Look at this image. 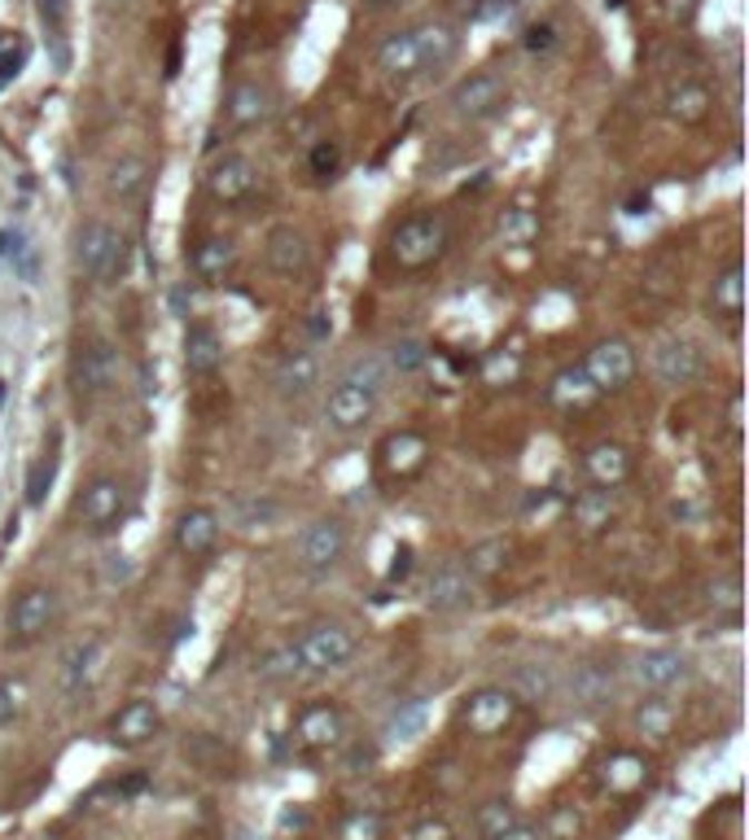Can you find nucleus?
I'll return each mask as SVG.
<instances>
[{
    "label": "nucleus",
    "mask_w": 749,
    "mask_h": 840,
    "mask_svg": "<svg viewBox=\"0 0 749 840\" xmlns=\"http://www.w3.org/2000/svg\"><path fill=\"white\" fill-rule=\"evenodd\" d=\"M460 53V36L448 22H421L408 31H395L377 44V67L390 79H417V74H435L456 62Z\"/></svg>",
    "instance_id": "1"
},
{
    "label": "nucleus",
    "mask_w": 749,
    "mask_h": 840,
    "mask_svg": "<svg viewBox=\"0 0 749 840\" xmlns=\"http://www.w3.org/2000/svg\"><path fill=\"white\" fill-rule=\"evenodd\" d=\"M443 250H448V223H443V214H435V210L408 214V219L390 232V259H395L399 268H408V272L430 268L435 259H443Z\"/></svg>",
    "instance_id": "2"
},
{
    "label": "nucleus",
    "mask_w": 749,
    "mask_h": 840,
    "mask_svg": "<svg viewBox=\"0 0 749 840\" xmlns=\"http://www.w3.org/2000/svg\"><path fill=\"white\" fill-rule=\"evenodd\" d=\"M426 359H430V350H426L421 338H399V342L390 347V354H386V368L399 372V377H412V372L426 368Z\"/></svg>",
    "instance_id": "41"
},
{
    "label": "nucleus",
    "mask_w": 749,
    "mask_h": 840,
    "mask_svg": "<svg viewBox=\"0 0 749 840\" xmlns=\"http://www.w3.org/2000/svg\"><path fill=\"white\" fill-rule=\"evenodd\" d=\"M381 460H386L390 473L408 478V473H417L426 464V438L421 433H390L386 447H381Z\"/></svg>",
    "instance_id": "32"
},
{
    "label": "nucleus",
    "mask_w": 749,
    "mask_h": 840,
    "mask_svg": "<svg viewBox=\"0 0 749 840\" xmlns=\"http://www.w3.org/2000/svg\"><path fill=\"white\" fill-rule=\"evenodd\" d=\"M543 837H548V840H557V837H579V819H575L570 810H557V814L548 819Z\"/></svg>",
    "instance_id": "53"
},
{
    "label": "nucleus",
    "mask_w": 749,
    "mask_h": 840,
    "mask_svg": "<svg viewBox=\"0 0 749 840\" xmlns=\"http://www.w3.org/2000/svg\"><path fill=\"white\" fill-rule=\"evenodd\" d=\"M342 381L347 386H356V390H364V394H381L386 390V381H390V368H386V359L381 354H356L351 363H347V372H342Z\"/></svg>",
    "instance_id": "36"
},
{
    "label": "nucleus",
    "mask_w": 749,
    "mask_h": 840,
    "mask_svg": "<svg viewBox=\"0 0 749 840\" xmlns=\"http://www.w3.org/2000/svg\"><path fill=\"white\" fill-rule=\"evenodd\" d=\"M408 840H456V832H451V823H443V819H421V823H412Z\"/></svg>",
    "instance_id": "52"
},
{
    "label": "nucleus",
    "mask_w": 749,
    "mask_h": 840,
    "mask_svg": "<svg viewBox=\"0 0 749 840\" xmlns=\"http://www.w3.org/2000/svg\"><path fill=\"white\" fill-rule=\"evenodd\" d=\"M426 718H430V700H426V697L403 700V704H399V709L386 718L381 740H386V744H412V740L426 731Z\"/></svg>",
    "instance_id": "29"
},
{
    "label": "nucleus",
    "mask_w": 749,
    "mask_h": 840,
    "mask_svg": "<svg viewBox=\"0 0 749 840\" xmlns=\"http://www.w3.org/2000/svg\"><path fill=\"white\" fill-rule=\"evenodd\" d=\"M701 368H706L701 347L688 342V338H667L653 350V372H658L662 386H692L701 377Z\"/></svg>",
    "instance_id": "15"
},
{
    "label": "nucleus",
    "mask_w": 749,
    "mask_h": 840,
    "mask_svg": "<svg viewBox=\"0 0 749 840\" xmlns=\"http://www.w3.org/2000/svg\"><path fill=\"white\" fill-rule=\"evenodd\" d=\"M399 4H408V0H364L369 13H386V9H399Z\"/></svg>",
    "instance_id": "59"
},
{
    "label": "nucleus",
    "mask_w": 749,
    "mask_h": 840,
    "mask_svg": "<svg viewBox=\"0 0 749 840\" xmlns=\"http://www.w3.org/2000/svg\"><path fill=\"white\" fill-rule=\"evenodd\" d=\"M381 832H386V823H381L377 810H356V814L342 819V832H338V837L342 840H381Z\"/></svg>",
    "instance_id": "47"
},
{
    "label": "nucleus",
    "mask_w": 749,
    "mask_h": 840,
    "mask_svg": "<svg viewBox=\"0 0 749 840\" xmlns=\"http://www.w3.org/2000/svg\"><path fill=\"white\" fill-rule=\"evenodd\" d=\"M53 473H58V456L49 451V456L36 464V473H31V487H27V499H31V503L44 499V490H49V482H53Z\"/></svg>",
    "instance_id": "50"
},
{
    "label": "nucleus",
    "mask_w": 749,
    "mask_h": 840,
    "mask_svg": "<svg viewBox=\"0 0 749 840\" xmlns=\"http://www.w3.org/2000/svg\"><path fill=\"white\" fill-rule=\"evenodd\" d=\"M307 167H311V176H316V180H333V176H338V167H342V144H338V140H316V144H311Z\"/></svg>",
    "instance_id": "44"
},
{
    "label": "nucleus",
    "mask_w": 749,
    "mask_h": 840,
    "mask_svg": "<svg viewBox=\"0 0 749 840\" xmlns=\"http://www.w3.org/2000/svg\"><path fill=\"white\" fill-rule=\"evenodd\" d=\"M535 232H539L535 210L513 207V210H505V214H500V241H505V246H526Z\"/></svg>",
    "instance_id": "42"
},
{
    "label": "nucleus",
    "mask_w": 749,
    "mask_h": 840,
    "mask_svg": "<svg viewBox=\"0 0 749 840\" xmlns=\"http://www.w3.org/2000/svg\"><path fill=\"white\" fill-rule=\"evenodd\" d=\"M513 823H522L518 819V806L513 801H505V797H496V801H487V806H478V814H473V828H478V837L482 840H500Z\"/></svg>",
    "instance_id": "37"
},
{
    "label": "nucleus",
    "mask_w": 749,
    "mask_h": 840,
    "mask_svg": "<svg viewBox=\"0 0 749 840\" xmlns=\"http://www.w3.org/2000/svg\"><path fill=\"white\" fill-rule=\"evenodd\" d=\"M645 779H649V762H645L640 753H627V749H622V753H609L605 767H600V783H605L609 792H618V797L645 788Z\"/></svg>",
    "instance_id": "28"
},
{
    "label": "nucleus",
    "mask_w": 749,
    "mask_h": 840,
    "mask_svg": "<svg viewBox=\"0 0 749 840\" xmlns=\"http://www.w3.org/2000/svg\"><path fill=\"white\" fill-rule=\"evenodd\" d=\"M294 557H299L307 573H329L338 560L347 557V526L333 521V517L311 521L299 534V543H294Z\"/></svg>",
    "instance_id": "6"
},
{
    "label": "nucleus",
    "mask_w": 749,
    "mask_h": 840,
    "mask_svg": "<svg viewBox=\"0 0 749 840\" xmlns=\"http://www.w3.org/2000/svg\"><path fill=\"white\" fill-rule=\"evenodd\" d=\"M505 688L513 692V700H535L539 704V700L557 697L561 679H557V666H548V661H522V666L509 670Z\"/></svg>",
    "instance_id": "24"
},
{
    "label": "nucleus",
    "mask_w": 749,
    "mask_h": 840,
    "mask_svg": "<svg viewBox=\"0 0 749 840\" xmlns=\"http://www.w3.org/2000/svg\"><path fill=\"white\" fill-rule=\"evenodd\" d=\"M224 363V342L211 324H189L184 329V368L193 377H211Z\"/></svg>",
    "instance_id": "25"
},
{
    "label": "nucleus",
    "mask_w": 749,
    "mask_h": 840,
    "mask_svg": "<svg viewBox=\"0 0 749 840\" xmlns=\"http://www.w3.org/2000/svg\"><path fill=\"white\" fill-rule=\"evenodd\" d=\"M294 652L302 661V674H329L356 657V634L342 622H316L294 639Z\"/></svg>",
    "instance_id": "4"
},
{
    "label": "nucleus",
    "mask_w": 749,
    "mask_h": 840,
    "mask_svg": "<svg viewBox=\"0 0 749 840\" xmlns=\"http://www.w3.org/2000/svg\"><path fill=\"white\" fill-rule=\"evenodd\" d=\"M22 704H27V688H22V679L0 674V727H9V722L22 713Z\"/></svg>",
    "instance_id": "49"
},
{
    "label": "nucleus",
    "mask_w": 749,
    "mask_h": 840,
    "mask_svg": "<svg viewBox=\"0 0 749 840\" xmlns=\"http://www.w3.org/2000/svg\"><path fill=\"white\" fill-rule=\"evenodd\" d=\"M101 661H106V643L97 639V634H88V639H76L67 652H62V692L67 697H83L92 683H97V674H101Z\"/></svg>",
    "instance_id": "14"
},
{
    "label": "nucleus",
    "mask_w": 749,
    "mask_h": 840,
    "mask_svg": "<svg viewBox=\"0 0 749 840\" xmlns=\"http://www.w3.org/2000/svg\"><path fill=\"white\" fill-rule=\"evenodd\" d=\"M373 762H377V749H373V744H369V749H364V744H356V749L347 753V762H342V767L351 770V774H364V770L373 767Z\"/></svg>",
    "instance_id": "54"
},
{
    "label": "nucleus",
    "mask_w": 749,
    "mask_h": 840,
    "mask_svg": "<svg viewBox=\"0 0 749 840\" xmlns=\"http://www.w3.org/2000/svg\"><path fill=\"white\" fill-rule=\"evenodd\" d=\"M254 184H259V171H254V162H250L246 153H237V149L220 153V158L207 167V193H211L216 202H224V207L246 202V198L254 193Z\"/></svg>",
    "instance_id": "8"
},
{
    "label": "nucleus",
    "mask_w": 749,
    "mask_h": 840,
    "mask_svg": "<svg viewBox=\"0 0 749 840\" xmlns=\"http://www.w3.org/2000/svg\"><path fill=\"white\" fill-rule=\"evenodd\" d=\"M583 469H588V478H592L597 487L613 490L631 478V456H627V447H618V442H597V447L583 456Z\"/></svg>",
    "instance_id": "26"
},
{
    "label": "nucleus",
    "mask_w": 749,
    "mask_h": 840,
    "mask_svg": "<svg viewBox=\"0 0 749 840\" xmlns=\"http://www.w3.org/2000/svg\"><path fill=\"white\" fill-rule=\"evenodd\" d=\"M119 372V350L106 338H83L71 354V386L79 394H101Z\"/></svg>",
    "instance_id": "7"
},
{
    "label": "nucleus",
    "mask_w": 749,
    "mask_h": 840,
    "mask_svg": "<svg viewBox=\"0 0 749 840\" xmlns=\"http://www.w3.org/2000/svg\"><path fill=\"white\" fill-rule=\"evenodd\" d=\"M526 49H530V53H548V49H557V27H552V22H535V27H526Z\"/></svg>",
    "instance_id": "51"
},
{
    "label": "nucleus",
    "mask_w": 749,
    "mask_h": 840,
    "mask_svg": "<svg viewBox=\"0 0 749 840\" xmlns=\"http://www.w3.org/2000/svg\"><path fill=\"white\" fill-rule=\"evenodd\" d=\"M259 674H263V679H294V674H302V661H299V652H294V643H281L277 652H268L263 666H259Z\"/></svg>",
    "instance_id": "46"
},
{
    "label": "nucleus",
    "mask_w": 749,
    "mask_h": 840,
    "mask_svg": "<svg viewBox=\"0 0 749 840\" xmlns=\"http://www.w3.org/2000/svg\"><path fill=\"white\" fill-rule=\"evenodd\" d=\"M609 688H613V670H609V666H600V661H583V666H575V670H570V679H566V692H570L575 704H600V700L609 697Z\"/></svg>",
    "instance_id": "30"
},
{
    "label": "nucleus",
    "mask_w": 749,
    "mask_h": 840,
    "mask_svg": "<svg viewBox=\"0 0 749 840\" xmlns=\"http://www.w3.org/2000/svg\"><path fill=\"white\" fill-rule=\"evenodd\" d=\"M272 110H277V92L268 83H259V79L237 83L224 101V119L232 128H259V123L272 119Z\"/></svg>",
    "instance_id": "17"
},
{
    "label": "nucleus",
    "mask_w": 749,
    "mask_h": 840,
    "mask_svg": "<svg viewBox=\"0 0 749 840\" xmlns=\"http://www.w3.org/2000/svg\"><path fill=\"white\" fill-rule=\"evenodd\" d=\"M232 263H237L232 237H207V241L193 250V259H189V268H193L198 280H224L228 272H232Z\"/></svg>",
    "instance_id": "31"
},
{
    "label": "nucleus",
    "mask_w": 749,
    "mask_h": 840,
    "mask_svg": "<svg viewBox=\"0 0 749 840\" xmlns=\"http://www.w3.org/2000/svg\"><path fill=\"white\" fill-rule=\"evenodd\" d=\"M342 709L333 704H307L294 722V736H299L307 749H333L342 740Z\"/></svg>",
    "instance_id": "22"
},
{
    "label": "nucleus",
    "mask_w": 749,
    "mask_h": 840,
    "mask_svg": "<svg viewBox=\"0 0 749 840\" xmlns=\"http://www.w3.org/2000/svg\"><path fill=\"white\" fill-rule=\"evenodd\" d=\"M710 307H715V316H723V320H741V311H746V268H741L737 259L710 284Z\"/></svg>",
    "instance_id": "27"
},
{
    "label": "nucleus",
    "mask_w": 749,
    "mask_h": 840,
    "mask_svg": "<svg viewBox=\"0 0 749 840\" xmlns=\"http://www.w3.org/2000/svg\"><path fill=\"white\" fill-rule=\"evenodd\" d=\"M220 543V512L216 508H184L176 517V548L184 557H207Z\"/></svg>",
    "instance_id": "19"
},
{
    "label": "nucleus",
    "mask_w": 749,
    "mask_h": 840,
    "mask_svg": "<svg viewBox=\"0 0 749 840\" xmlns=\"http://www.w3.org/2000/svg\"><path fill=\"white\" fill-rule=\"evenodd\" d=\"M597 394L600 390L588 381L583 368H566V372H557V381H552V399H557L561 408H588Z\"/></svg>",
    "instance_id": "38"
},
{
    "label": "nucleus",
    "mask_w": 749,
    "mask_h": 840,
    "mask_svg": "<svg viewBox=\"0 0 749 840\" xmlns=\"http://www.w3.org/2000/svg\"><path fill=\"white\" fill-rule=\"evenodd\" d=\"M613 521V490H583L579 499H575V526L579 530H588V534H597V530H605Z\"/></svg>",
    "instance_id": "35"
},
{
    "label": "nucleus",
    "mask_w": 749,
    "mask_h": 840,
    "mask_svg": "<svg viewBox=\"0 0 749 840\" xmlns=\"http://www.w3.org/2000/svg\"><path fill=\"white\" fill-rule=\"evenodd\" d=\"M277 517H281V503H277V499H268V494H246V499H237V503H232V521H237L241 530H263V526H277Z\"/></svg>",
    "instance_id": "39"
},
{
    "label": "nucleus",
    "mask_w": 749,
    "mask_h": 840,
    "mask_svg": "<svg viewBox=\"0 0 749 840\" xmlns=\"http://www.w3.org/2000/svg\"><path fill=\"white\" fill-rule=\"evenodd\" d=\"M518 713V700L509 688H478L473 697L460 704V722L473 731V736H496L513 722Z\"/></svg>",
    "instance_id": "11"
},
{
    "label": "nucleus",
    "mask_w": 749,
    "mask_h": 840,
    "mask_svg": "<svg viewBox=\"0 0 749 840\" xmlns=\"http://www.w3.org/2000/svg\"><path fill=\"white\" fill-rule=\"evenodd\" d=\"M123 503H128L123 482L101 473V478H92L88 487L79 490V499H76L79 526H88V530H110V526L123 517Z\"/></svg>",
    "instance_id": "10"
},
{
    "label": "nucleus",
    "mask_w": 749,
    "mask_h": 840,
    "mask_svg": "<svg viewBox=\"0 0 749 840\" xmlns=\"http://www.w3.org/2000/svg\"><path fill=\"white\" fill-rule=\"evenodd\" d=\"M706 604H710L715 613H737V609H741V582H737L732 573L715 578V582L706 587Z\"/></svg>",
    "instance_id": "45"
},
{
    "label": "nucleus",
    "mask_w": 749,
    "mask_h": 840,
    "mask_svg": "<svg viewBox=\"0 0 749 840\" xmlns=\"http://www.w3.org/2000/svg\"><path fill=\"white\" fill-rule=\"evenodd\" d=\"M307 333H311L316 342H324V338H329V311H311V316H307Z\"/></svg>",
    "instance_id": "57"
},
{
    "label": "nucleus",
    "mask_w": 749,
    "mask_h": 840,
    "mask_svg": "<svg viewBox=\"0 0 749 840\" xmlns=\"http://www.w3.org/2000/svg\"><path fill=\"white\" fill-rule=\"evenodd\" d=\"M505 560H509V543H505V539H487V543L469 548L465 573H469V578H491V573L505 569Z\"/></svg>",
    "instance_id": "40"
},
{
    "label": "nucleus",
    "mask_w": 749,
    "mask_h": 840,
    "mask_svg": "<svg viewBox=\"0 0 749 840\" xmlns=\"http://www.w3.org/2000/svg\"><path fill=\"white\" fill-rule=\"evenodd\" d=\"M671 704H662V700H645L640 709H636V727L645 731V736H667L671 731Z\"/></svg>",
    "instance_id": "48"
},
{
    "label": "nucleus",
    "mask_w": 749,
    "mask_h": 840,
    "mask_svg": "<svg viewBox=\"0 0 749 840\" xmlns=\"http://www.w3.org/2000/svg\"><path fill=\"white\" fill-rule=\"evenodd\" d=\"M667 114L679 119V123H701V119L710 114V92H706V83H692V79L675 83L671 92H667Z\"/></svg>",
    "instance_id": "33"
},
{
    "label": "nucleus",
    "mask_w": 749,
    "mask_h": 840,
    "mask_svg": "<svg viewBox=\"0 0 749 840\" xmlns=\"http://www.w3.org/2000/svg\"><path fill=\"white\" fill-rule=\"evenodd\" d=\"M123 254H128V241L106 219H88L76 232V268L83 277L110 280L114 272H123Z\"/></svg>",
    "instance_id": "3"
},
{
    "label": "nucleus",
    "mask_w": 749,
    "mask_h": 840,
    "mask_svg": "<svg viewBox=\"0 0 749 840\" xmlns=\"http://www.w3.org/2000/svg\"><path fill=\"white\" fill-rule=\"evenodd\" d=\"M263 259H268V268L277 277H302L311 268V246H307V237L294 223H277L268 232V241H263Z\"/></svg>",
    "instance_id": "16"
},
{
    "label": "nucleus",
    "mask_w": 749,
    "mask_h": 840,
    "mask_svg": "<svg viewBox=\"0 0 749 840\" xmlns=\"http://www.w3.org/2000/svg\"><path fill=\"white\" fill-rule=\"evenodd\" d=\"M320 386V354L316 350H290L281 363H277V390L290 394V399H302Z\"/></svg>",
    "instance_id": "23"
},
{
    "label": "nucleus",
    "mask_w": 749,
    "mask_h": 840,
    "mask_svg": "<svg viewBox=\"0 0 749 840\" xmlns=\"http://www.w3.org/2000/svg\"><path fill=\"white\" fill-rule=\"evenodd\" d=\"M583 372H588V381H592L597 390H622V386L636 377V350L627 347L622 338H609V342L592 347Z\"/></svg>",
    "instance_id": "12"
},
{
    "label": "nucleus",
    "mask_w": 749,
    "mask_h": 840,
    "mask_svg": "<svg viewBox=\"0 0 749 840\" xmlns=\"http://www.w3.org/2000/svg\"><path fill=\"white\" fill-rule=\"evenodd\" d=\"M146 184H150V162H146V158L128 153V158H119V162L110 167V193H114L119 202H137V198L146 193Z\"/></svg>",
    "instance_id": "34"
},
{
    "label": "nucleus",
    "mask_w": 749,
    "mask_h": 840,
    "mask_svg": "<svg viewBox=\"0 0 749 840\" xmlns=\"http://www.w3.org/2000/svg\"><path fill=\"white\" fill-rule=\"evenodd\" d=\"M158 727H162V713H158L153 700H128L110 718V740L119 749H141V744H150L153 736H158Z\"/></svg>",
    "instance_id": "18"
},
{
    "label": "nucleus",
    "mask_w": 749,
    "mask_h": 840,
    "mask_svg": "<svg viewBox=\"0 0 749 840\" xmlns=\"http://www.w3.org/2000/svg\"><path fill=\"white\" fill-rule=\"evenodd\" d=\"M27 58H31L27 40H22L18 31H0V88H4L9 79H18V70L27 67Z\"/></svg>",
    "instance_id": "43"
},
{
    "label": "nucleus",
    "mask_w": 749,
    "mask_h": 840,
    "mask_svg": "<svg viewBox=\"0 0 749 840\" xmlns=\"http://www.w3.org/2000/svg\"><path fill=\"white\" fill-rule=\"evenodd\" d=\"M106 4H132V0H106Z\"/></svg>",
    "instance_id": "60"
},
{
    "label": "nucleus",
    "mask_w": 749,
    "mask_h": 840,
    "mask_svg": "<svg viewBox=\"0 0 749 840\" xmlns=\"http://www.w3.org/2000/svg\"><path fill=\"white\" fill-rule=\"evenodd\" d=\"M509 101V79L496 74V70H478V74H465L456 88H451V114L456 119H469V123H482V119H496Z\"/></svg>",
    "instance_id": "5"
},
{
    "label": "nucleus",
    "mask_w": 749,
    "mask_h": 840,
    "mask_svg": "<svg viewBox=\"0 0 749 840\" xmlns=\"http://www.w3.org/2000/svg\"><path fill=\"white\" fill-rule=\"evenodd\" d=\"M500 840H548V837H543V828H539V823H513V828H509Z\"/></svg>",
    "instance_id": "56"
},
{
    "label": "nucleus",
    "mask_w": 749,
    "mask_h": 840,
    "mask_svg": "<svg viewBox=\"0 0 749 840\" xmlns=\"http://www.w3.org/2000/svg\"><path fill=\"white\" fill-rule=\"evenodd\" d=\"M36 4H40L44 22H53V27H62V18H67V9H71V0H36Z\"/></svg>",
    "instance_id": "55"
},
{
    "label": "nucleus",
    "mask_w": 749,
    "mask_h": 840,
    "mask_svg": "<svg viewBox=\"0 0 749 840\" xmlns=\"http://www.w3.org/2000/svg\"><path fill=\"white\" fill-rule=\"evenodd\" d=\"M4 622H9V634H13V639H36V634H44V630L58 622V591H53V587H27V591H18Z\"/></svg>",
    "instance_id": "9"
},
{
    "label": "nucleus",
    "mask_w": 749,
    "mask_h": 840,
    "mask_svg": "<svg viewBox=\"0 0 749 840\" xmlns=\"http://www.w3.org/2000/svg\"><path fill=\"white\" fill-rule=\"evenodd\" d=\"M631 679L645 688V692H671L688 679V657L675 652V648H649L636 657L631 666Z\"/></svg>",
    "instance_id": "13"
},
{
    "label": "nucleus",
    "mask_w": 749,
    "mask_h": 840,
    "mask_svg": "<svg viewBox=\"0 0 749 840\" xmlns=\"http://www.w3.org/2000/svg\"><path fill=\"white\" fill-rule=\"evenodd\" d=\"M106 560H110V564H106V578H110V582H123V578L132 573L128 557H106Z\"/></svg>",
    "instance_id": "58"
},
{
    "label": "nucleus",
    "mask_w": 749,
    "mask_h": 840,
    "mask_svg": "<svg viewBox=\"0 0 749 840\" xmlns=\"http://www.w3.org/2000/svg\"><path fill=\"white\" fill-rule=\"evenodd\" d=\"M426 604H430L435 613H460V609H469V604H473V578H469L465 569H456V564L439 569V573L426 582Z\"/></svg>",
    "instance_id": "21"
},
{
    "label": "nucleus",
    "mask_w": 749,
    "mask_h": 840,
    "mask_svg": "<svg viewBox=\"0 0 749 840\" xmlns=\"http://www.w3.org/2000/svg\"><path fill=\"white\" fill-rule=\"evenodd\" d=\"M373 412H377L373 394H364V390H356V386H347V381H338V386L329 390L324 417H329V424H333L338 433H356V429H364V424L373 420Z\"/></svg>",
    "instance_id": "20"
}]
</instances>
